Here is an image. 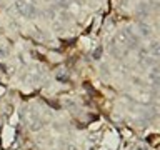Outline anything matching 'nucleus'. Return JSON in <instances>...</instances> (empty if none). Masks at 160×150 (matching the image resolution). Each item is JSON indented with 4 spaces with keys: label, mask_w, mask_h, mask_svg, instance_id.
Here are the masks:
<instances>
[{
    "label": "nucleus",
    "mask_w": 160,
    "mask_h": 150,
    "mask_svg": "<svg viewBox=\"0 0 160 150\" xmlns=\"http://www.w3.org/2000/svg\"><path fill=\"white\" fill-rule=\"evenodd\" d=\"M67 150H77V147H75V145H68Z\"/></svg>",
    "instance_id": "4"
},
{
    "label": "nucleus",
    "mask_w": 160,
    "mask_h": 150,
    "mask_svg": "<svg viewBox=\"0 0 160 150\" xmlns=\"http://www.w3.org/2000/svg\"><path fill=\"white\" fill-rule=\"evenodd\" d=\"M3 92H5V88H3V87H0V93H3Z\"/></svg>",
    "instance_id": "6"
},
{
    "label": "nucleus",
    "mask_w": 160,
    "mask_h": 150,
    "mask_svg": "<svg viewBox=\"0 0 160 150\" xmlns=\"http://www.w3.org/2000/svg\"><path fill=\"white\" fill-rule=\"evenodd\" d=\"M15 8L20 15L27 18H33L35 13H37V8H35V3L28 2V0H15Z\"/></svg>",
    "instance_id": "1"
},
{
    "label": "nucleus",
    "mask_w": 160,
    "mask_h": 150,
    "mask_svg": "<svg viewBox=\"0 0 160 150\" xmlns=\"http://www.w3.org/2000/svg\"><path fill=\"white\" fill-rule=\"evenodd\" d=\"M5 53H7V52H5V50H2V48H0V58H2V57H5Z\"/></svg>",
    "instance_id": "5"
},
{
    "label": "nucleus",
    "mask_w": 160,
    "mask_h": 150,
    "mask_svg": "<svg viewBox=\"0 0 160 150\" xmlns=\"http://www.w3.org/2000/svg\"><path fill=\"white\" fill-rule=\"evenodd\" d=\"M138 28H140V32H142V35L152 33V28H150V25H147V23H138Z\"/></svg>",
    "instance_id": "2"
},
{
    "label": "nucleus",
    "mask_w": 160,
    "mask_h": 150,
    "mask_svg": "<svg viewBox=\"0 0 160 150\" xmlns=\"http://www.w3.org/2000/svg\"><path fill=\"white\" fill-rule=\"evenodd\" d=\"M100 55H102V48L98 47L97 50H93V58H97V60H98V58H100Z\"/></svg>",
    "instance_id": "3"
}]
</instances>
